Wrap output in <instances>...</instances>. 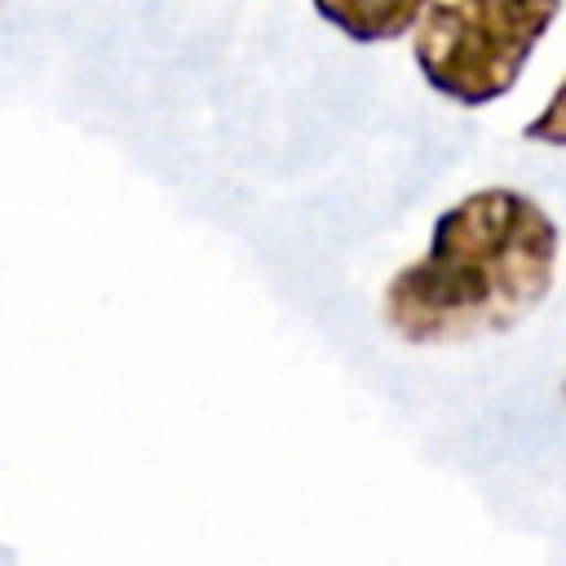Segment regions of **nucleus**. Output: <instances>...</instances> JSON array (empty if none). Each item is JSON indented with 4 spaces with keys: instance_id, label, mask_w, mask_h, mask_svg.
Segmentation results:
<instances>
[{
    "instance_id": "nucleus-1",
    "label": "nucleus",
    "mask_w": 566,
    "mask_h": 566,
    "mask_svg": "<svg viewBox=\"0 0 566 566\" xmlns=\"http://www.w3.org/2000/svg\"><path fill=\"white\" fill-rule=\"evenodd\" d=\"M553 270V217L522 190H473L433 221L429 248L389 279L380 314L407 345L509 332L548 296Z\"/></svg>"
},
{
    "instance_id": "nucleus-4",
    "label": "nucleus",
    "mask_w": 566,
    "mask_h": 566,
    "mask_svg": "<svg viewBox=\"0 0 566 566\" xmlns=\"http://www.w3.org/2000/svg\"><path fill=\"white\" fill-rule=\"evenodd\" d=\"M526 142H539V146H566V75L557 84V93L544 102V111L522 128Z\"/></svg>"
},
{
    "instance_id": "nucleus-2",
    "label": "nucleus",
    "mask_w": 566,
    "mask_h": 566,
    "mask_svg": "<svg viewBox=\"0 0 566 566\" xmlns=\"http://www.w3.org/2000/svg\"><path fill=\"white\" fill-rule=\"evenodd\" d=\"M562 0H429L411 31L420 75L460 106L504 97Z\"/></svg>"
},
{
    "instance_id": "nucleus-3",
    "label": "nucleus",
    "mask_w": 566,
    "mask_h": 566,
    "mask_svg": "<svg viewBox=\"0 0 566 566\" xmlns=\"http://www.w3.org/2000/svg\"><path fill=\"white\" fill-rule=\"evenodd\" d=\"M314 9L340 35L358 44H376V40H398L416 31L429 0H314Z\"/></svg>"
}]
</instances>
